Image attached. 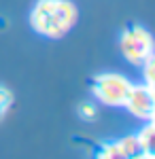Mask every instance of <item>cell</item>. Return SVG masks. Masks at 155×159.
<instances>
[{"instance_id": "6da1fadb", "label": "cell", "mask_w": 155, "mask_h": 159, "mask_svg": "<svg viewBox=\"0 0 155 159\" xmlns=\"http://www.w3.org/2000/svg\"><path fill=\"white\" fill-rule=\"evenodd\" d=\"M77 7L70 0H36L30 13V25L45 38H62L77 24Z\"/></svg>"}, {"instance_id": "7a4b0ae2", "label": "cell", "mask_w": 155, "mask_h": 159, "mask_svg": "<svg viewBox=\"0 0 155 159\" xmlns=\"http://www.w3.org/2000/svg\"><path fill=\"white\" fill-rule=\"evenodd\" d=\"M119 47L123 57L134 66H143L144 61L153 60V38L151 32L143 25H130L121 34Z\"/></svg>"}, {"instance_id": "3957f363", "label": "cell", "mask_w": 155, "mask_h": 159, "mask_svg": "<svg viewBox=\"0 0 155 159\" xmlns=\"http://www.w3.org/2000/svg\"><path fill=\"white\" fill-rule=\"evenodd\" d=\"M130 87L132 83L125 76L117 72H104L94 79L92 91H94V98L104 106H123V102L130 93Z\"/></svg>"}, {"instance_id": "277c9868", "label": "cell", "mask_w": 155, "mask_h": 159, "mask_svg": "<svg viewBox=\"0 0 155 159\" xmlns=\"http://www.w3.org/2000/svg\"><path fill=\"white\" fill-rule=\"evenodd\" d=\"M123 106L130 110L134 117L151 121L155 115V100H153V87L149 85H132L130 93L123 102Z\"/></svg>"}, {"instance_id": "5b68a950", "label": "cell", "mask_w": 155, "mask_h": 159, "mask_svg": "<svg viewBox=\"0 0 155 159\" xmlns=\"http://www.w3.org/2000/svg\"><path fill=\"white\" fill-rule=\"evenodd\" d=\"M102 157L108 159H130V157H138L143 155L140 151V144H138V138L136 136H128L123 140H117V142H110L100 151Z\"/></svg>"}, {"instance_id": "8992f818", "label": "cell", "mask_w": 155, "mask_h": 159, "mask_svg": "<svg viewBox=\"0 0 155 159\" xmlns=\"http://www.w3.org/2000/svg\"><path fill=\"white\" fill-rule=\"evenodd\" d=\"M155 125L153 123H149V125H144L143 129L136 134V138H138V144H140V151H143V155H147V157H151L153 155V148H155Z\"/></svg>"}, {"instance_id": "52a82bcc", "label": "cell", "mask_w": 155, "mask_h": 159, "mask_svg": "<svg viewBox=\"0 0 155 159\" xmlns=\"http://www.w3.org/2000/svg\"><path fill=\"white\" fill-rule=\"evenodd\" d=\"M11 106H13V93H11V89H7V87L0 85V121L7 117V112H9Z\"/></svg>"}, {"instance_id": "ba28073f", "label": "cell", "mask_w": 155, "mask_h": 159, "mask_svg": "<svg viewBox=\"0 0 155 159\" xmlns=\"http://www.w3.org/2000/svg\"><path fill=\"white\" fill-rule=\"evenodd\" d=\"M81 117L83 119H96L98 117V110H96V106L94 104H81Z\"/></svg>"}]
</instances>
